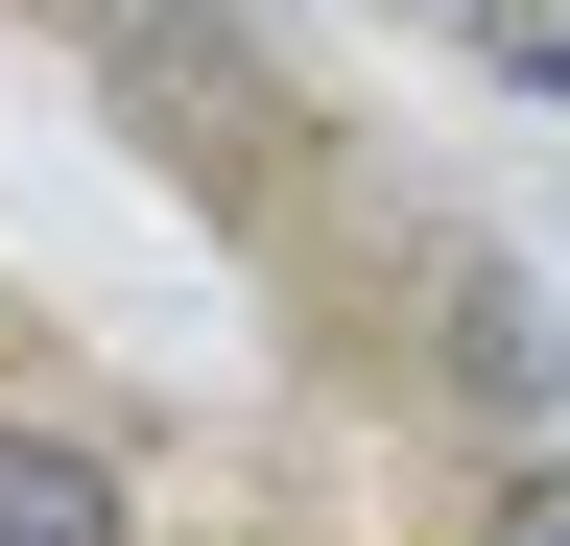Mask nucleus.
<instances>
[{"label": "nucleus", "mask_w": 570, "mask_h": 546, "mask_svg": "<svg viewBox=\"0 0 570 546\" xmlns=\"http://www.w3.org/2000/svg\"><path fill=\"white\" fill-rule=\"evenodd\" d=\"M0 546H142L119 451H96V428H0Z\"/></svg>", "instance_id": "1"}]
</instances>
